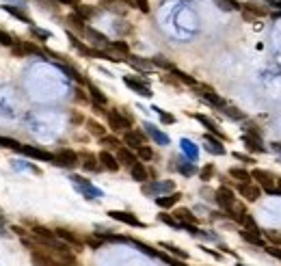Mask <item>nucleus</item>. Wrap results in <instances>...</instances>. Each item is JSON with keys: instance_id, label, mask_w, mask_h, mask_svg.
Instances as JSON below:
<instances>
[{"instance_id": "nucleus-57", "label": "nucleus", "mask_w": 281, "mask_h": 266, "mask_svg": "<svg viewBox=\"0 0 281 266\" xmlns=\"http://www.w3.org/2000/svg\"><path fill=\"white\" fill-rule=\"evenodd\" d=\"M76 100H78V102H87L89 97H87V93H84L82 89H76Z\"/></svg>"}, {"instance_id": "nucleus-62", "label": "nucleus", "mask_w": 281, "mask_h": 266, "mask_svg": "<svg viewBox=\"0 0 281 266\" xmlns=\"http://www.w3.org/2000/svg\"><path fill=\"white\" fill-rule=\"evenodd\" d=\"M273 149H275V152H279V154H281V141H277V143H273Z\"/></svg>"}, {"instance_id": "nucleus-2", "label": "nucleus", "mask_w": 281, "mask_h": 266, "mask_svg": "<svg viewBox=\"0 0 281 266\" xmlns=\"http://www.w3.org/2000/svg\"><path fill=\"white\" fill-rule=\"evenodd\" d=\"M251 180H258V186L266 191L269 195H279L277 193V186H275V175L264 171V169H253L251 171Z\"/></svg>"}, {"instance_id": "nucleus-38", "label": "nucleus", "mask_w": 281, "mask_h": 266, "mask_svg": "<svg viewBox=\"0 0 281 266\" xmlns=\"http://www.w3.org/2000/svg\"><path fill=\"white\" fill-rule=\"evenodd\" d=\"M82 240H84V245L91 247V249H100V247L104 245V238H102V236H95V234H93V236L82 238Z\"/></svg>"}, {"instance_id": "nucleus-9", "label": "nucleus", "mask_w": 281, "mask_h": 266, "mask_svg": "<svg viewBox=\"0 0 281 266\" xmlns=\"http://www.w3.org/2000/svg\"><path fill=\"white\" fill-rule=\"evenodd\" d=\"M236 191L240 193V197H245L247 201H258L262 197V188L253 182H247V184H236Z\"/></svg>"}, {"instance_id": "nucleus-27", "label": "nucleus", "mask_w": 281, "mask_h": 266, "mask_svg": "<svg viewBox=\"0 0 281 266\" xmlns=\"http://www.w3.org/2000/svg\"><path fill=\"white\" fill-rule=\"evenodd\" d=\"M89 95H91V102L97 104V106H106V104H108L106 95H104L102 91L95 87V84H89Z\"/></svg>"}, {"instance_id": "nucleus-5", "label": "nucleus", "mask_w": 281, "mask_h": 266, "mask_svg": "<svg viewBox=\"0 0 281 266\" xmlns=\"http://www.w3.org/2000/svg\"><path fill=\"white\" fill-rule=\"evenodd\" d=\"M123 82H126V87H130L134 91V93H139L143 97H152V89H149V84L145 78H134V76H123Z\"/></svg>"}, {"instance_id": "nucleus-34", "label": "nucleus", "mask_w": 281, "mask_h": 266, "mask_svg": "<svg viewBox=\"0 0 281 266\" xmlns=\"http://www.w3.org/2000/svg\"><path fill=\"white\" fill-rule=\"evenodd\" d=\"M160 247H162V249H167L169 253H173V256H178L180 260H186V258H188L186 251H182L180 247H175V245H171V243H160Z\"/></svg>"}, {"instance_id": "nucleus-39", "label": "nucleus", "mask_w": 281, "mask_h": 266, "mask_svg": "<svg viewBox=\"0 0 281 266\" xmlns=\"http://www.w3.org/2000/svg\"><path fill=\"white\" fill-rule=\"evenodd\" d=\"M182 149H184V154H186L191 160H195V158H197V149H195V145H193L191 141H186V139L182 141Z\"/></svg>"}, {"instance_id": "nucleus-33", "label": "nucleus", "mask_w": 281, "mask_h": 266, "mask_svg": "<svg viewBox=\"0 0 281 266\" xmlns=\"http://www.w3.org/2000/svg\"><path fill=\"white\" fill-rule=\"evenodd\" d=\"M128 61L132 63L134 67H139V69H145V71L154 67V65H152V61H145V58H141V56H132V54H130V56H128Z\"/></svg>"}, {"instance_id": "nucleus-13", "label": "nucleus", "mask_w": 281, "mask_h": 266, "mask_svg": "<svg viewBox=\"0 0 281 266\" xmlns=\"http://www.w3.org/2000/svg\"><path fill=\"white\" fill-rule=\"evenodd\" d=\"M173 188H175L173 180H167V182H152V184H143V193H145V195H158V193H165V191L173 193Z\"/></svg>"}, {"instance_id": "nucleus-3", "label": "nucleus", "mask_w": 281, "mask_h": 266, "mask_svg": "<svg viewBox=\"0 0 281 266\" xmlns=\"http://www.w3.org/2000/svg\"><path fill=\"white\" fill-rule=\"evenodd\" d=\"M30 258H32V264L35 266H58L56 258L50 253V249H43L41 245H35L30 249Z\"/></svg>"}, {"instance_id": "nucleus-20", "label": "nucleus", "mask_w": 281, "mask_h": 266, "mask_svg": "<svg viewBox=\"0 0 281 266\" xmlns=\"http://www.w3.org/2000/svg\"><path fill=\"white\" fill-rule=\"evenodd\" d=\"M193 117H195V119H197L199 123H204V126L208 128V132H210V134H217L221 141H227V136H225L223 132H221V130H219V126H217V123H214V121L210 119V117H206V115H193Z\"/></svg>"}, {"instance_id": "nucleus-52", "label": "nucleus", "mask_w": 281, "mask_h": 266, "mask_svg": "<svg viewBox=\"0 0 281 266\" xmlns=\"http://www.w3.org/2000/svg\"><path fill=\"white\" fill-rule=\"evenodd\" d=\"M30 30H32V35L39 37V39H50V32H45V30H39L37 26H30Z\"/></svg>"}, {"instance_id": "nucleus-10", "label": "nucleus", "mask_w": 281, "mask_h": 266, "mask_svg": "<svg viewBox=\"0 0 281 266\" xmlns=\"http://www.w3.org/2000/svg\"><path fill=\"white\" fill-rule=\"evenodd\" d=\"M123 143L128 149H139L141 145H145L147 139L141 130H128V132H123Z\"/></svg>"}, {"instance_id": "nucleus-24", "label": "nucleus", "mask_w": 281, "mask_h": 266, "mask_svg": "<svg viewBox=\"0 0 281 266\" xmlns=\"http://www.w3.org/2000/svg\"><path fill=\"white\" fill-rule=\"evenodd\" d=\"M180 199H182V193H171V195H162V197H156V204H158L160 208H173Z\"/></svg>"}, {"instance_id": "nucleus-41", "label": "nucleus", "mask_w": 281, "mask_h": 266, "mask_svg": "<svg viewBox=\"0 0 281 266\" xmlns=\"http://www.w3.org/2000/svg\"><path fill=\"white\" fill-rule=\"evenodd\" d=\"M0 147L2 149H19V143L15 139H6V136H0Z\"/></svg>"}, {"instance_id": "nucleus-31", "label": "nucleus", "mask_w": 281, "mask_h": 266, "mask_svg": "<svg viewBox=\"0 0 281 266\" xmlns=\"http://www.w3.org/2000/svg\"><path fill=\"white\" fill-rule=\"evenodd\" d=\"M2 9H4L6 13H11V15H15L17 19H22V22H26V24H30V26H32V19H30L28 15H26L24 11H19L17 6H13V4H2Z\"/></svg>"}, {"instance_id": "nucleus-47", "label": "nucleus", "mask_w": 281, "mask_h": 266, "mask_svg": "<svg viewBox=\"0 0 281 266\" xmlns=\"http://www.w3.org/2000/svg\"><path fill=\"white\" fill-rule=\"evenodd\" d=\"M152 65H158V67H165V69H169L171 71L173 69V63H169V61H165V58L162 56H156L154 61H152Z\"/></svg>"}, {"instance_id": "nucleus-21", "label": "nucleus", "mask_w": 281, "mask_h": 266, "mask_svg": "<svg viewBox=\"0 0 281 266\" xmlns=\"http://www.w3.org/2000/svg\"><path fill=\"white\" fill-rule=\"evenodd\" d=\"M173 217H175V221H178L180 225H195L197 223V217H195L188 208H178Z\"/></svg>"}, {"instance_id": "nucleus-45", "label": "nucleus", "mask_w": 281, "mask_h": 266, "mask_svg": "<svg viewBox=\"0 0 281 266\" xmlns=\"http://www.w3.org/2000/svg\"><path fill=\"white\" fill-rule=\"evenodd\" d=\"M212 175H214V165H206L204 169L199 171V178L204 180V182H208V180H212Z\"/></svg>"}, {"instance_id": "nucleus-19", "label": "nucleus", "mask_w": 281, "mask_h": 266, "mask_svg": "<svg viewBox=\"0 0 281 266\" xmlns=\"http://www.w3.org/2000/svg\"><path fill=\"white\" fill-rule=\"evenodd\" d=\"M143 128H145V132L152 136V139L158 143V145H169V136H167L165 132H160V130L154 126V123H147V121H145V123H143Z\"/></svg>"}, {"instance_id": "nucleus-16", "label": "nucleus", "mask_w": 281, "mask_h": 266, "mask_svg": "<svg viewBox=\"0 0 281 266\" xmlns=\"http://www.w3.org/2000/svg\"><path fill=\"white\" fill-rule=\"evenodd\" d=\"M243 141H245V147L249 149L251 154H264L266 152V147L262 145V141H260V134H245Z\"/></svg>"}, {"instance_id": "nucleus-54", "label": "nucleus", "mask_w": 281, "mask_h": 266, "mask_svg": "<svg viewBox=\"0 0 281 266\" xmlns=\"http://www.w3.org/2000/svg\"><path fill=\"white\" fill-rule=\"evenodd\" d=\"M158 258H162V260H167V262L169 264H171V266H188V264H184V262H182V260H171V258H167L165 256V253H160V256Z\"/></svg>"}, {"instance_id": "nucleus-53", "label": "nucleus", "mask_w": 281, "mask_h": 266, "mask_svg": "<svg viewBox=\"0 0 281 266\" xmlns=\"http://www.w3.org/2000/svg\"><path fill=\"white\" fill-rule=\"evenodd\" d=\"M266 253H269V256H273V258H277V260H281V249L279 247H266Z\"/></svg>"}, {"instance_id": "nucleus-60", "label": "nucleus", "mask_w": 281, "mask_h": 266, "mask_svg": "<svg viewBox=\"0 0 281 266\" xmlns=\"http://www.w3.org/2000/svg\"><path fill=\"white\" fill-rule=\"evenodd\" d=\"M275 186H277V193L281 195V175H275Z\"/></svg>"}, {"instance_id": "nucleus-14", "label": "nucleus", "mask_w": 281, "mask_h": 266, "mask_svg": "<svg viewBox=\"0 0 281 266\" xmlns=\"http://www.w3.org/2000/svg\"><path fill=\"white\" fill-rule=\"evenodd\" d=\"M97 160H100V167L106 169V171H119V162H117V158L113 154L108 152V149H104V152L97 154Z\"/></svg>"}, {"instance_id": "nucleus-37", "label": "nucleus", "mask_w": 281, "mask_h": 266, "mask_svg": "<svg viewBox=\"0 0 281 266\" xmlns=\"http://www.w3.org/2000/svg\"><path fill=\"white\" fill-rule=\"evenodd\" d=\"M100 143H102V145H106V147H110V149H119L121 147V141L117 139V136H108V134H104L100 139Z\"/></svg>"}, {"instance_id": "nucleus-63", "label": "nucleus", "mask_w": 281, "mask_h": 266, "mask_svg": "<svg viewBox=\"0 0 281 266\" xmlns=\"http://www.w3.org/2000/svg\"><path fill=\"white\" fill-rule=\"evenodd\" d=\"M277 6H281V2H277Z\"/></svg>"}, {"instance_id": "nucleus-58", "label": "nucleus", "mask_w": 281, "mask_h": 266, "mask_svg": "<svg viewBox=\"0 0 281 266\" xmlns=\"http://www.w3.org/2000/svg\"><path fill=\"white\" fill-rule=\"evenodd\" d=\"M58 4H67V6H76V4H80V0H56Z\"/></svg>"}, {"instance_id": "nucleus-50", "label": "nucleus", "mask_w": 281, "mask_h": 266, "mask_svg": "<svg viewBox=\"0 0 281 266\" xmlns=\"http://www.w3.org/2000/svg\"><path fill=\"white\" fill-rule=\"evenodd\" d=\"M225 108V115L227 117H232V119H243V113H240V110H236V108H230V106H223Z\"/></svg>"}, {"instance_id": "nucleus-46", "label": "nucleus", "mask_w": 281, "mask_h": 266, "mask_svg": "<svg viewBox=\"0 0 281 266\" xmlns=\"http://www.w3.org/2000/svg\"><path fill=\"white\" fill-rule=\"evenodd\" d=\"M154 110L160 115V121L162 123H175V117L173 115H169V113H165V110H160V108H156V106H154Z\"/></svg>"}, {"instance_id": "nucleus-55", "label": "nucleus", "mask_w": 281, "mask_h": 266, "mask_svg": "<svg viewBox=\"0 0 281 266\" xmlns=\"http://www.w3.org/2000/svg\"><path fill=\"white\" fill-rule=\"evenodd\" d=\"M234 158L240 160V162H253L251 156H245V154H240V152H234Z\"/></svg>"}, {"instance_id": "nucleus-48", "label": "nucleus", "mask_w": 281, "mask_h": 266, "mask_svg": "<svg viewBox=\"0 0 281 266\" xmlns=\"http://www.w3.org/2000/svg\"><path fill=\"white\" fill-rule=\"evenodd\" d=\"M0 43H2V45H6V48H11V45L15 43V41H13V37L9 35V32L0 30Z\"/></svg>"}, {"instance_id": "nucleus-17", "label": "nucleus", "mask_w": 281, "mask_h": 266, "mask_svg": "<svg viewBox=\"0 0 281 266\" xmlns=\"http://www.w3.org/2000/svg\"><path fill=\"white\" fill-rule=\"evenodd\" d=\"M115 158H117V162H119V165H126V167H132L134 162L139 160L132 149H128V147H123V145L117 149V156H115Z\"/></svg>"}, {"instance_id": "nucleus-35", "label": "nucleus", "mask_w": 281, "mask_h": 266, "mask_svg": "<svg viewBox=\"0 0 281 266\" xmlns=\"http://www.w3.org/2000/svg\"><path fill=\"white\" fill-rule=\"evenodd\" d=\"M221 9H225V11H240L243 9V4L238 2V0H217Z\"/></svg>"}, {"instance_id": "nucleus-22", "label": "nucleus", "mask_w": 281, "mask_h": 266, "mask_svg": "<svg viewBox=\"0 0 281 266\" xmlns=\"http://www.w3.org/2000/svg\"><path fill=\"white\" fill-rule=\"evenodd\" d=\"M206 149L217 156H223L225 154V147H223V141L217 139L214 134H206Z\"/></svg>"}, {"instance_id": "nucleus-30", "label": "nucleus", "mask_w": 281, "mask_h": 266, "mask_svg": "<svg viewBox=\"0 0 281 266\" xmlns=\"http://www.w3.org/2000/svg\"><path fill=\"white\" fill-rule=\"evenodd\" d=\"M106 50L108 52H117V54H121V56H130V48H128L126 41H110L106 45Z\"/></svg>"}, {"instance_id": "nucleus-29", "label": "nucleus", "mask_w": 281, "mask_h": 266, "mask_svg": "<svg viewBox=\"0 0 281 266\" xmlns=\"http://www.w3.org/2000/svg\"><path fill=\"white\" fill-rule=\"evenodd\" d=\"M74 9H76V11H74L76 15L82 17L84 22H87V19H91V17H93L95 13H97V9H93V6H89V4H76Z\"/></svg>"}, {"instance_id": "nucleus-51", "label": "nucleus", "mask_w": 281, "mask_h": 266, "mask_svg": "<svg viewBox=\"0 0 281 266\" xmlns=\"http://www.w3.org/2000/svg\"><path fill=\"white\" fill-rule=\"evenodd\" d=\"M134 4H136V9L143 13H149V9H152V6H149V0H134Z\"/></svg>"}, {"instance_id": "nucleus-44", "label": "nucleus", "mask_w": 281, "mask_h": 266, "mask_svg": "<svg viewBox=\"0 0 281 266\" xmlns=\"http://www.w3.org/2000/svg\"><path fill=\"white\" fill-rule=\"evenodd\" d=\"M158 221L165 225H171V227H182L178 221H175V217H171V214H158Z\"/></svg>"}, {"instance_id": "nucleus-6", "label": "nucleus", "mask_w": 281, "mask_h": 266, "mask_svg": "<svg viewBox=\"0 0 281 266\" xmlns=\"http://www.w3.org/2000/svg\"><path fill=\"white\" fill-rule=\"evenodd\" d=\"M78 162H80V158H78V154L74 149H58L54 154V165H58V167H74Z\"/></svg>"}, {"instance_id": "nucleus-32", "label": "nucleus", "mask_w": 281, "mask_h": 266, "mask_svg": "<svg viewBox=\"0 0 281 266\" xmlns=\"http://www.w3.org/2000/svg\"><path fill=\"white\" fill-rule=\"evenodd\" d=\"M240 236H243L247 243L251 245H258V247H264V240H262V234H253L249 230H240Z\"/></svg>"}, {"instance_id": "nucleus-23", "label": "nucleus", "mask_w": 281, "mask_h": 266, "mask_svg": "<svg viewBox=\"0 0 281 266\" xmlns=\"http://www.w3.org/2000/svg\"><path fill=\"white\" fill-rule=\"evenodd\" d=\"M130 173H132V178H134L136 182H143V184H145V182H147V178H149L147 167L143 165V162H139V160H136L134 165L130 167Z\"/></svg>"}, {"instance_id": "nucleus-25", "label": "nucleus", "mask_w": 281, "mask_h": 266, "mask_svg": "<svg viewBox=\"0 0 281 266\" xmlns=\"http://www.w3.org/2000/svg\"><path fill=\"white\" fill-rule=\"evenodd\" d=\"M230 175L234 180H238V184H247V182H253L251 180V173L247 169H240V167H232L230 169Z\"/></svg>"}, {"instance_id": "nucleus-1", "label": "nucleus", "mask_w": 281, "mask_h": 266, "mask_svg": "<svg viewBox=\"0 0 281 266\" xmlns=\"http://www.w3.org/2000/svg\"><path fill=\"white\" fill-rule=\"evenodd\" d=\"M106 121L113 132H128L132 128V119L123 115L121 110H106Z\"/></svg>"}, {"instance_id": "nucleus-59", "label": "nucleus", "mask_w": 281, "mask_h": 266, "mask_svg": "<svg viewBox=\"0 0 281 266\" xmlns=\"http://www.w3.org/2000/svg\"><path fill=\"white\" fill-rule=\"evenodd\" d=\"M71 121H74V123H82L84 119H82V115H78V113H74V115H71Z\"/></svg>"}, {"instance_id": "nucleus-64", "label": "nucleus", "mask_w": 281, "mask_h": 266, "mask_svg": "<svg viewBox=\"0 0 281 266\" xmlns=\"http://www.w3.org/2000/svg\"><path fill=\"white\" fill-rule=\"evenodd\" d=\"M238 266H243V264H238Z\"/></svg>"}, {"instance_id": "nucleus-8", "label": "nucleus", "mask_w": 281, "mask_h": 266, "mask_svg": "<svg viewBox=\"0 0 281 266\" xmlns=\"http://www.w3.org/2000/svg\"><path fill=\"white\" fill-rule=\"evenodd\" d=\"M17 152H19V154H24V156H30V158H35V160L54 162V154L45 152V149H39V147H32V145H19Z\"/></svg>"}, {"instance_id": "nucleus-42", "label": "nucleus", "mask_w": 281, "mask_h": 266, "mask_svg": "<svg viewBox=\"0 0 281 266\" xmlns=\"http://www.w3.org/2000/svg\"><path fill=\"white\" fill-rule=\"evenodd\" d=\"M35 2H37L39 6H41V9L50 11V13H54V11H56V6H58L56 0H35Z\"/></svg>"}, {"instance_id": "nucleus-28", "label": "nucleus", "mask_w": 281, "mask_h": 266, "mask_svg": "<svg viewBox=\"0 0 281 266\" xmlns=\"http://www.w3.org/2000/svg\"><path fill=\"white\" fill-rule=\"evenodd\" d=\"M67 22L74 30H78V35H84V30H87V22H84L82 17H78L76 13H69L67 15Z\"/></svg>"}, {"instance_id": "nucleus-4", "label": "nucleus", "mask_w": 281, "mask_h": 266, "mask_svg": "<svg viewBox=\"0 0 281 266\" xmlns=\"http://www.w3.org/2000/svg\"><path fill=\"white\" fill-rule=\"evenodd\" d=\"M54 234H56V238L63 240V243L67 245V247H74V251H82L84 240L78 236V234H74L71 230H67V227H56Z\"/></svg>"}, {"instance_id": "nucleus-11", "label": "nucleus", "mask_w": 281, "mask_h": 266, "mask_svg": "<svg viewBox=\"0 0 281 266\" xmlns=\"http://www.w3.org/2000/svg\"><path fill=\"white\" fill-rule=\"evenodd\" d=\"M195 91H197V95L201 97V100H206L208 104H212V106H219V108H223L225 106V102H223V97L217 95L210 87H197L195 84Z\"/></svg>"}, {"instance_id": "nucleus-7", "label": "nucleus", "mask_w": 281, "mask_h": 266, "mask_svg": "<svg viewBox=\"0 0 281 266\" xmlns=\"http://www.w3.org/2000/svg\"><path fill=\"white\" fill-rule=\"evenodd\" d=\"M214 199H217V204L223 208V212H227L230 208L236 204V197H234V191L232 188H227V186H221L217 193H214Z\"/></svg>"}, {"instance_id": "nucleus-49", "label": "nucleus", "mask_w": 281, "mask_h": 266, "mask_svg": "<svg viewBox=\"0 0 281 266\" xmlns=\"http://www.w3.org/2000/svg\"><path fill=\"white\" fill-rule=\"evenodd\" d=\"M104 9L115 11V13H126V9H123V4H121V2H106V4H104Z\"/></svg>"}, {"instance_id": "nucleus-18", "label": "nucleus", "mask_w": 281, "mask_h": 266, "mask_svg": "<svg viewBox=\"0 0 281 266\" xmlns=\"http://www.w3.org/2000/svg\"><path fill=\"white\" fill-rule=\"evenodd\" d=\"M84 37H87V39H89V41L93 43V45H97V48H106V45L110 43L106 35H102L100 30H93V28H89V26H87V30H84Z\"/></svg>"}, {"instance_id": "nucleus-12", "label": "nucleus", "mask_w": 281, "mask_h": 266, "mask_svg": "<svg viewBox=\"0 0 281 266\" xmlns=\"http://www.w3.org/2000/svg\"><path fill=\"white\" fill-rule=\"evenodd\" d=\"M110 219L119 221V223H126V225H132V227H143V223L139 221V217L132 212H123V210H110Z\"/></svg>"}, {"instance_id": "nucleus-43", "label": "nucleus", "mask_w": 281, "mask_h": 266, "mask_svg": "<svg viewBox=\"0 0 281 266\" xmlns=\"http://www.w3.org/2000/svg\"><path fill=\"white\" fill-rule=\"evenodd\" d=\"M264 238H266V240H271L273 247L281 245V232H273V230H269V232H264Z\"/></svg>"}, {"instance_id": "nucleus-15", "label": "nucleus", "mask_w": 281, "mask_h": 266, "mask_svg": "<svg viewBox=\"0 0 281 266\" xmlns=\"http://www.w3.org/2000/svg\"><path fill=\"white\" fill-rule=\"evenodd\" d=\"M78 158L82 160L80 165H82L84 171H91V173L100 171V160H97V156H95V154H91V152H82V154H78Z\"/></svg>"}, {"instance_id": "nucleus-40", "label": "nucleus", "mask_w": 281, "mask_h": 266, "mask_svg": "<svg viewBox=\"0 0 281 266\" xmlns=\"http://www.w3.org/2000/svg\"><path fill=\"white\" fill-rule=\"evenodd\" d=\"M136 156H139L141 160H152L154 152H152V147H149V145H141L139 149H136Z\"/></svg>"}, {"instance_id": "nucleus-36", "label": "nucleus", "mask_w": 281, "mask_h": 266, "mask_svg": "<svg viewBox=\"0 0 281 266\" xmlns=\"http://www.w3.org/2000/svg\"><path fill=\"white\" fill-rule=\"evenodd\" d=\"M171 74L178 78L180 82H186V84H191V87H195V84H197V80H195L193 76H188V74H184V71H180V69H175V67L171 69Z\"/></svg>"}, {"instance_id": "nucleus-56", "label": "nucleus", "mask_w": 281, "mask_h": 266, "mask_svg": "<svg viewBox=\"0 0 281 266\" xmlns=\"http://www.w3.org/2000/svg\"><path fill=\"white\" fill-rule=\"evenodd\" d=\"M180 171L184 173V175H191V173H195V165H191V162H188V165H182Z\"/></svg>"}, {"instance_id": "nucleus-61", "label": "nucleus", "mask_w": 281, "mask_h": 266, "mask_svg": "<svg viewBox=\"0 0 281 266\" xmlns=\"http://www.w3.org/2000/svg\"><path fill=\"white\" fill-rule=\"evenodd\" d=\"M119 2H121V4H128V6H130V9H132V6H134V9H136V4H134V0H119Z\"/></svg>"}, {"instance_id": "nucleus-26", "label": "nucleus", "mask_w": 281, "mask_h": 266, "mask_svg": "<svg viewBox=\"0 0 281 266\" xmlns=\"http://www.w3.org/2000/svg\"><path fill=\"white\" fill-rule=\"evenodd\" d=\"M84 126H87L89 134L97 136V139H102V136L106 134V128H104V126H102L100 121H95V119H87V121H84Z\"/></svg>"}]
</instances>
